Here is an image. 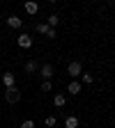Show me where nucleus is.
Listing matches in <instances>:
<instances>
[{"label": "nucleus", "instance_id": "obj_1", "mask_svg": "<svg viewBox=\"0 0 115 128\" xmlns=\"http://www.w3.org/2000/svg\"><path fill=\"white\" fill-rule=\"evenodd\" d=\"M5 101H7L9 105L19 103V101H21V89H19V87H9V89H5Z\"/></svg>", "mask_w": 115, "mask_h": 128}, {"label": "nucleus", "instance_id": "obj_2", "mask_svg": "<svg viewBox=\"0 0 115 128\" xmlns=\"http://www.w3.org/2000/svg\"><path fill=\"white\" fill-rule=\"evenodd\" d=\"M67 73H69V76H71V78L76 80V78H78L81 73H83V64H81L78 60H74V62H69V66H67Z\"/></svg>", "mask_w": 115, "mask_h": 128}, {"label": "nucleus", "instance_id": "obj_3", "mask_svg": "<svg viewBox=\"0 0 115 128\" xmlns=\"http://www.w3.org/2000/svg\"><path fill=\"white\" fill-rule=\"evenodd\" d=\"M39 73H42L44 80H51V78L55 76V69H53V64H44V66L39 69Z\"/></svg>", "mask_w": 115, "mask_h": 128}, {"label": "nucleus", "instance_id": "obj_4", "mask_svg": "<svg viewBox=\"0 0 115 128\" xmlns=\"http://www.w3.org/2000/svg\"><path fill=\"white\" fill-rule=\"evenodd\" d=\"M3 85H5L7 89H9V87H16V76H14V73H9V71H7V73H3Z\"/></svg>", "mask_w": 115, "mask_h": 128}, {"label": "nucleus", "instance_id": "obj_5", "mask_svg": "<svg viewBox=\"0 0 115 128\" xmlns=\"http://www.w3.org/2000/svg\"><path fill=\"white\" fill-rule=\"evenodd\" d=\"M30 46H32V37H30V34H19V48L28 50Z\"/></svg>", "mask_w": 115, "mask_h": 128}, {"label": "nucleus", "instance_id": "obj_6", "mask_svg": "<svg viewBox=\"0 0 115 128\" xmlns=\"http://www.w3.org/2000/svg\"><path fill=\"white\" fill-rule=\"evenodd\" d=\"M7 25H9V28H14V30H19V28L23 25V21H21L16 14H12V16H7Z\"/></svg>", "mask_w": 115, "mask_h": 128}, {"label": "nucleus", "instance_id": "obj_7", "mask_svg": "<svg viewBox=\"0 0 115 128\" xmlns=\"http://www.w3.org/2000/svg\"><path fill=\"white\" fill-rule=\"evenodd\" d=\"M67 92H69L71 96H76V94H81V82H78V80H71V82L67 85Z\"/></svg>", "mask_w": 115, "mask_h": 128}, {"label": "nucleus", "instance_id": "obj_8", "mask_svg": "<svg viewBox=\"0 0 115 128\" xmlns=\"http://www.w3.org/2000/svg\"><path fill=\"white\" fill-rule=\"evenodd\" d=\"M64 128H78V117L69 114L67 119H64Z\"/></svg>", "mask_w": 115, "mask_h": 128}, {"label": "nucleus", "instance_id": "obj_9", "mask_svg": "<svg viewBox=\"0 0 115 128\" xmlns=\"http://www.w3.org/2000/svg\"><path fill=\"white\" fill-rule=\"evenodd\" d=\"M64 103H67V96H64V94H55L53 96V105L55 108H62Z\"/></svg>", "mask_w": 115, "mask_h": 128}, {"label": "nucleus", "instance_id": "obj_10", "mask_svg": "<svg viewBox=\"0 0 115 128\" xmlns=\"http://www.w3.org/2000/svg\"><path fill=\"white\" fill-rule=\"evenodd\" d=\"M58 23H60V16H58V14H51V16H48V21H46V25L53 28V30L58 28Z\"/></svg>", "mask_w": 115, "mask_h": 128}, {"label": "nucleus", "instance_id": "obj_11", "mask_svg": "<svg viewBox=\"0 0 115 128\" xmlns=\"http://www.w3.org/2000/svg\"><path fill=\"white\" fill-rule=\"evenodd\" d=\"M25 12H28L30 16H35V14L39 12V5H37V2H25Z\"/></svg>", "mask_w": 115, "mask_h": 128}, {"label": "nucleus", "instance_id": "obj_12", "mask_svg": "<svg viewBox=\"0 0 115 128\" xmlns=\"http://www.w3.org/2000/svg\"><path fill=\"white\" fill-rule=\"evenodd\" d=\"M37 71V62L35 60H28L25 62V73H35Z\"/></svg>", "mask_w": 115, "mask_h": 128}, {"label": "nucleus", "instance_id": "obj_13", "mask_svg": "<svg viewBox=\"0 0 115 128\" xmlns=\"http://www.w3.org/2000/svg\"><path fill=\"white\" fill-rule=\"evenodd\" d=\"M35 30H37V34H46V32H48V25L46 23H37Z\"/></svg>", "mask_w": 115, "mask_h": 128}, {"label": "nucleus", "instance_id": "obj_14", "mask_svg": "<svg viewBox=\"0 0 115 128\" xmlns=\"http://www.w3.org/2000/svg\"><path fill=\"white\" fill-rule=\"evenodd\" d=\"M81 80H83L85 85H92V80H94V78H92V73H81Z\"/></svg>", "mask_w": 115, "mask_h": 128}, {"label": "nucleus", "instance_id": "obj_15", "mask_svg": "<svg viewBox=\"0 0 115 128\" xmlns=\"http://www.w3.org/2000/svg\"><path fill=\"white\" fill-rule=\"evenodd\" d=\"M19 128H37V126H35V121H32V119H25Z\"/></svg>", "mask_w": 115, "mask_h": 128}, {"label": "nucleus", "instance_id": "obj_16", "mask_svg": "<svg viewBox=\"0 0 115 128\" xmlns=\"http://www.w3.org/2000/svg\"><path fill=\"white\" fill-rule=\"evenodd\" d=\"M51 89H53L51 80H44V82H42V92H51Z\"/></svg>", "mask_w": 115, "mask_h": 128}, {"label": "nucleus", "instance_id": "obj_17", "mask_svg": "<svg viewBox=\"0 0 115 128\" xmlns=\"http://www.w3.org/2000/svg\"><path fill=\"white\" fill-rule=\"evenodd\" d=\"M46 126L53 128V126H55V117H46Z\"/></svg>", "mask_w": 115, "mask_h": 128}, {"label": "nucleus", "instance_id": "obj_18", "mask_svg": "<svg viewBox=\"0 0 115 128\" xmlns=\"http://www.w3.org/2000/svg\"><path fill=\"white\" fill-rule=\"evenodd\" d=\"M46 37H48V39H55V30H53V28H48V32H46Z\"/></svg>", "mask_w": 115, "mask_h": 128}]
</instances>
